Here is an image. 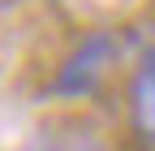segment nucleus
Returning <instances> with one entry per match:
<instances>
[{
  "label": "nucleus",
  "instance_id": "nucleus-1",
  "mask_svg": "<svg viewBox=\"0 0 155 151\" xmlns=\"http://www.w3.org/2000/svg\"><path fill=\"white\" fill-rule=\"evenodd\" d=\"M112 56H116V39L112 35H91V39L61 65L56 91H61V95H91V91L99 86V78L108 73Z\"/></svg>",
  "mask_w": 155,
  "mask_h": 151
}]
</instances>
